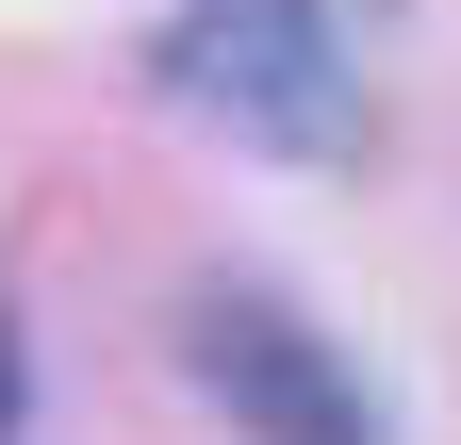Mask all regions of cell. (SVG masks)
Segmentation results:
<instances>
[{
  "mask_svg": "<svg viewBox=\"0 0 461 445\" xmlns=\"http://www.w3.org/2000/svg\"><path fill=\"white\" fill-rule=\"evenodd\" d=\"M165 99L248 149H346V33H330V0H182Z\"/></svg>",
  "mask_w": 461,
  "mask_h": 445,
  "instance_id": "obj_1",
  "label": "cell"
},
{
  "mask_svg": "<svg viewBox=\"0 0 461 445\" xmlns=\"http://www.w3.org/2000/svg\"><path fill=\"white\" fill-rule=\"evenodd\" d=\"M182 347H198V396L248 429V445H379V396L346 379V347H330L313 313L214 281V297L182 313Z\"/></svg>",
  "mask_w": 461,
  "mask_h": 445,
  "instance_id": "obj_2",
  "label": "cell"
},
{
  "mask_svg": "<svg viewBox=\"0 0 461 445\" xmlns=\"http://www.w3.org/2000/svg\"><path fill=\"white\" fill-rule=\"evenodd\" d=\"M0 429H17V330H0Z\"/></svg>",
  "mask_w": 461,
  "mask_h": 445,
  "instance_id": "obj_3",
  "label": "cell"
}]
</instances>
